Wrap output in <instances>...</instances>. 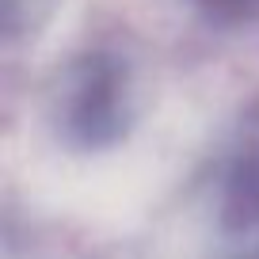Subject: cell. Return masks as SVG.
I'll use <instances>...</instances> for the list:
<instances>
[{"label":"cell","mask_w":259,"mask_h":259,"mask_svg":"<svg viewBox=\"0 0 259 259\" xmlns=\"http://www.w3.org/2000/svg\"><path fill=\"white\" fill-rule=\"evenodd\" d=\"M130 103V73L107 50L73 61L61 84V134L80 149H99L122 138Z\"/></svg>","instance_id":"cell-1"},{"label":"cell","mask_w":259,"mask_h":259,"mask_svg":"<svg viewBox=\"0 0 259 259\" xmlns=\"http://www.w3.org/2000/svg\"><path fill=\"white\" fill-rule=\"evenodd\" d=\"M221 225L229 233H248L259 225V141L233 156L221 187Z\"/></svg>","instance_id":"cell-2"},{"label":"cell","mask_w":259,"mask_h":259,"mask_svg":"<svg viewBox=\"0 0 259 259\" xmlns=\"http://www.w3.org/2000/svg\"><path fill=\"white\" fill-rule=\"evenodd\" d=\"M198 4L218 19H244L259 8V0H198Z\"/></svg>","instance_id":"cell-3"},{"label":"cell","mask_w":259,"mask_h":259,"mask_svg":"<svg viewBox=\"0 0 259 259\" xmlns=\"http://www.w3.org/2000/svg\"><path fill=\"white\" fill-rule=\"evenodd\" d=\"M233 259H259V244H255V248H248V251H236Z\"/></svg>","instance_id":"cell-4"}]
</instances>
